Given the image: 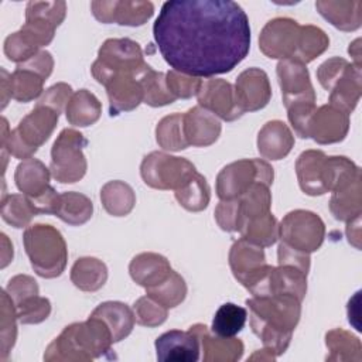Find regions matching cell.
<instances>
[{"label": "cell", "instance_id": "7402d4cb", "mask_svg": "<svg viewBox=\"0 0 362 362\" xmlns=\"http://www.w3.org/2000/svg\"><path fill=\"white\" fill-rule=\"evenodd\" d=\"M129 272L137 284L144 288H151L167 280L174 270L164 256L157 253H140L133 257Z\"/></svg>", "mask_w": 362, "mask_h": 362}, {"label": "cell", "instance_id": "83f0119b", "mask_svg": "<svg viewBox=\"0 0 362 362\" xmlns=\"http://www.w3.org/2000/svg\"><path fill=\"white\" fill-rule=\"evenodd\" d=\"M16 185L28 198H35L45 192L49 187V173L37 158H25L17 165Z\"/></svg>", "mask_w": 362, "mask_h": 362}, {"label": "cell", "instance_id": "d6986e66", "mask_svg": "<svg viewBox=\"0 0 362 362\" xmlns=\"http://www.w3.org/2000/svg\"><path fill=\"white\" fill-rule=\"evenodd\" d=\"M349 129V115L334 107L324 105L313 113L308 122V137H313L320 144L337 143L345 139Z\"/></svg>", "mask_w": 362, "mask_h": 362}, {"label": "cell", "instance_id": "603a6c76", "mask_svg": "<svg viewBox=\"0 0 362 362\" xmlns=\"http://www.w3.org/2000/svg\"><path fill=\"white\" fill-rule=\"evenodd\" d=\"M294 144V137L286 123L280 120L267 122L259 132V153L269 160H280L286 157Z\"/></svg>", "mask_w": 362, "mask_h": 362}, {"label": "cell", "instance_id": "f907efd6", "mask_svg": "<svg viewBox=\"0 0 362 362\" xmlns=\"http://www.w3.org/2000/svg\"><path fill=\"white\" fill-rule=\"evenodd\" d=\"M17 66L34 71L35 74H38L40 76L47 79L49 76V74L52 72L54 61H52V57L48 51H40L37 55H34L33 58L27 59L23 64H18Z\"/></svg>", "mask_w": 362, "mask_h": 362}, {"label": "cell", "instance_id": "f1b7e54d", "mask_svg": "<svg viewBox=\"0 0 362 362\" xmlns=\"http://www.w3.org/2000/svg\"><path fill=\"white\" fill-rule=\"evenodd\" d=\"M65 112L71 124L85 127L93 124L99 119L102 106L93 93L88 92L86 89H81L72 93L66 103Z\"/></svg>", "mask_w": 362, "mask_h": 362}, {"label": "cell", "instance_id": "7a4b0ae2", "mask_svg": "<svg viewBox=\"0 0 362 362\" xmlns=\"http://www.w3.org/2000/svg\"><path fill=\"white\" fill-rule=\"evenodd\" d=\"M300 303L293 294L253 296L246 300L252 329L269 351L281 354L288 346L291 332L300 320Z\"/></svg>", "mask_w": 362, "mask_h": 362}, {"label": "cell", "instance_id": "cb8c5ba5", "mask_svg": "<svg viewBox=\"0 0 362 362\" xmlns=\"http://www.w3.org/2000/svg\"><path fill=\"white\" fill-rule=\"evenodd\" d=\"M315 8L325 20H328L334 27L342 31H354L361 27L362 1L359 0H318L315 1Z\"/></svg>", "mask_w": 362, "mask_h": 362}, {"label": "cell", "instance_id": "4dcf8cb0", "mask_svg": "<svg viewBox=\"0 0 362 362\" xmlns=\"http://www.w3.org/2000/svg\"><path fill=\"white\" fill-rule=\"evenodd\" d=\"M93 212L92 201L79 192H62L58 195L54 215L69 225L85 223Z\"/></svg>", "mask_w": 362, "mask_h": 362}, {"label": "cell", "instance_id": "5b68a950", "mask_svg": "<svg viewBox=\"0 0 362 362\" xmlns=\"http://www.w3.org/2000/svg\"><path fill=\"white\" fill-rule=\"evenodd\" d=\"M88 140L74 129H64L51 150V174L59 182L79 181L86 173L82 148Z\"/></svg>", "mask_w": 362, "mask_h": 362}, {"label": "cell", "instance_id": "f35d334b", "mask_svg": "<svg viewBox=\"0 0 362 362\" xmlns=\"http://www.w3.org/2000/svg\"><path fill=\"white\" fill-rule=\"evenodd\" d=\"M156 139L157 143L165 150L177 151L187 148L188 143L184 136L182 115L174 113L161 119L156 129Z\"/></svg>", "mask_w": 362, "mask_h": 362}, {"label": "cell", "instance_id": "44dd1931", "mask_svg": "<svg viewBox=\"0 0 362 362\" xmlns=\"http://www.w3.org/2000/svg\"><path fill=\"white\" fill-rule=\"evenodd\" d=\"M327 156L320 150H307L300 154L296 163L297 178L301 189L308 195H322L325 188Z\"/></svg>", "mask_w": 362, "mask_h": 362}, {"label": "cell", "instance_id": "8d00e7d4", "mask_svg": "<svg viewBox=\"0 0 362 362\" xmlns=\"http://www.w3.org/2000/svg\"><path fill=\"white\" fill-rule=\"evenodd\" d=\"M329 45V38L327 34L315 25H301L297 52L293 59L303 64L311 62L318 55H321Z\"/></svg>", "mask_w": 362, "mask_h": 362}, {"label": "cell", "instance_id": "ac0fdd59", "mask_svg": "<svg viewBox=\"0 0 362 362\" xmlns=\"http://www.w3.org/2000/svg\"><path fill=\"white\" fill-rule=\"evenodd\" d=\"M198 103L223 120H235L242 116L235 99L233 86L223 79L201 81L197 92Z\"/></svg>", "mask_w": 362, "mask_h": 362}, {"label": "cell", "instance_id": "2e32d148", "mask_svg": "<svg viewBox=\"0 0 362 362\" xmlns=\"http://www.w3.org/2000/svg\"><path fill=\"white\" fill-rule=\"evenodd\" d=\"M235 99L242 115L264 107L272 96V88L264 71L249 68L243 71L235 83Z\"/></svg>", "mask_w": 362, "mask_h": 362}, {"label": "cell", "instance_id": "5bb4252c", "mask_svg": "<svg viewBox=\"0 0 362 362\" xmlns=\"http://www.w3.org/2000/svg\"><path fill=\"white\" fill-rule=\"evenodd\" d=\"M229 264L235 279L250 290L266 273L269 264L264 262L263 247L247 242L236 240L229 252Z\"/></svg>", "mask_w": 362, "mask_h": 362}, {"label": "cell", "instance_id": "6da1fadb", "mask_svg": "<svg viewBox=\"0 0 362 362\" xmlns=\"http://www.w3.org/2000/svg\"><path fill=\"white\" fill-rule=\"evenodd\" d=\"M153 35L173 71L194 78L230 72L250 49L249 18L230 0L165 1Z\"/></svg>", "mask_w": 362, "mask_h": 362}, {"label": "cell", "instance_id": "52a82bcc", "mask_svg": "<svg viewBox=\"0 0 362 362\" xmlns=\"http://www.w3.org/2000/svg\"><path fill=\"white\" fill-rule=\"evenodd\" d=\"M197 173L194 164L181 157L153 151L144 157L140 174L144 182L157 189L181 188Z\"/></svg>", "mask_w": 362, "mask_h": 362}, {"label": "cell", "instance_id": "f546056e", "mask_svg": "<svg viewBox=\"0 0 362 362\" xmlns=\"http://www.w3.org/2000/svg\"><path fill=\"white\" fill-rule=\"evenodd\" d=\"M107 279V269L103 262L95 257H82L71 269L72 283L83 291L99 290Z\"/></svg>", "mask_w": 362, "mask_h": 362}, {"label": "cell", "instance_id": "836d02e7", "mask_svg": "<svg viewBox=\"0 0 362 362\" xmlns=\"http://www.w3.org/2000/svg\"><path fill=\"white\" fill-rule=\"evenodd\" d=\"M242 238L260 247L272 246L279 238V225L272 212L256 216L243 223L239 230Z\"/></svg>", "mask_w": 362, "mask_h": 362}, {"label": "cell", "instance_id": "9a60e30c", "mask_svg": "<svg viewBox=\"0 0 362 362\" xmlns=\"http://www.w3.org/2000/svg\"><path fill=\"white\" fill-rule=\"evenodd\" d=\"M90 8L96 20L109 24L116 23L120 25H143L154 13L151 1H92Z\"/></svg>", "mask_w": 362, "mask_h": 362}, {"label": "cell", "instance_id": "c3c4849f", "mask_svg": "<svg viewBox=\"0 0 362 362\" xmlns=\"http://www.w3.org/2000/svg\"><path fill=\"white\" fill-rule=\"evenodd\" d=\"M215 218L218 225L228 232H235L239 229V204L238 199H222L216 209Z\"/></svg>", "mask_w": 362, "mask_h": 362}, {"label": "cell", "instance_id": "3957f363", "mask_svg": "<svg viewBox=\"0 0 362 362\" xmlns=\"http://www.w3.org/2000/svg\"><path fill=\"white\" fill-rule=\"evenodd\" d=\"M23 243L34 272L45 279L58 277L66 264V245L51 225L37 223L28 226L23 235Z\"/></svg>", "mask_w": 362, "mask_h": 362}, {"label": "cell", "instance_id": "ba28073f", "mask_svg": "<svg viewBox=\"0 0 362 362\" xmlns=\"http://www.w3.org/2000/svg\"><path fill=\"white\" fill-rule=\"evenodd\" d=\"M324 235L325 228L321 218L303 209L288 212L279 226V238L283 243L308 255L321 246Z\"/></svg>", "mask_w": 362, "mask_h": 362}, {"label": "cell", "instance_id": "277c9868", "mask_svg": "<svg viewBox=\"0 0 362 362\" xmlns=\"http://www.w3.org/2000/svg\"><path fill=\"white\" fill-rule=\"evenodd\" d=\"M59 113L48 106L37 105L18 126L10 132L8 137L3 134V148L17 158H30L38 147L51 136Z\"/></svg>", "mask_w": 362, "mask_h": 362}, {"label": "cell", "instance_id": "e0dca14e", "mask_svg": "<svg viewBox=\"0 0 362 362\" xmlns=\"http://www.w3.org/2000/svg\"><path fill=\"white\" fill-rule=\"evenodd\" d=\"M199 344L201 339L192 328L167 331L154 342L157 359L163 362H197L201 351Z\"/></svg>", "mask_w": 362, "mask_h": 362}, {"label": "cell", "instance_id": "9c48e42d", "mask_svg": "<svg viewBox=\"0 0 362 362\" xmlns=\"http://www.w3.org/2000/svg\"><path fill=\"white\" fill-rule=\"evenodd\" d=\"M146 65L137 42L129 38H110L99 48L98 59L92 65V75L100 82L113 72L140 71Z\"/></svg>", "mask_w": 362, "mask_h": 362}, {"label": "cell", "instance_id": "bcb514c9", "mask_svg": "<svg viewBox=\"0 0 362 362\" xmlns=\"http://www.w3.org/2000/svg\"><path fill=\"white\" fill-rule=\"evenodd\" d=\"M349 62L346 59L339 58V57L331 58V59L325 61L324 64H321L317 71V78H318L320 83L322 85V88L327 90H331L334 88V85L337 83V81L342 76Z\"/></svg>", "mask_w": 362, "mask_h": 362}, {"label": "cell", "instance_id": "7dc6e473", "mask_svg": "<svg viewBox=\"0 0 362 362\" xmlns=\"http://www.w3.org/2000/svg\"><path fill=\"white\" fill-rule=\"evenodd\" d=\"M6 293L8 294L14 305H17L23 300L38 294V286L33 277L25 274H18L8 281Z\"/></svg>", "mask_w": 362, "mask_h": 362}, {"label": "cell", "instance_id": "ffe728a7", "mask_svg": "<svg viewBox=\"0 0 362 362\" xmlns=\"http://www.w3.org/2000/svg\"><path fill=\"white\" fill-rule=\"evenodd\" d=\"M182 126L188 146H209L215 143L221 134V123L218 117L199 105L182 115Z\"/></svg>", "mask_w": 362, "mask_h": 362}, {"label": "cell", "instance_id": "60d3db41", "mask_svg": "<svg viewBox=\"0 0 362 362\" xmlns=\"http://www.w3.org/2000/svg\"><path fill=\"white\" fill-rule=\"evenodd\" d=\"M146 291L147 296H150L164 307L173 308L185 298L187 286L184 279L178 273L173 272L170 277L164 280L161 284L151 288H146Z\"/></svg>", "mask_w": 362, "mask_h": 362}, {"label": "cell", "instance_id": "8992f818", "mask_svg": "<svg viewBox=\"0 0 362 362\" xmlns=\"http://www.w3.org/2000/svg\"><path fill=\"white\" fill-rule=\"evenodd\" d=\"M255 182L270 185L273 168L263 160H239L223 167L216 178V194L221 199H235Z\"/></svg>", "mask_w": 362, "mask_h": 362}, {"label": "cell", "instance_id": "484cf974", "mask_svg": "<svg viewBox=\"0 0 362 362\" xmlns=\"http://www.w3.org/2000/svg\"><path fill=\"white\" fill-rule=\"evenodd\" d=\"M90 317H96L107 325L113 342L127 337L134 324L133 311L126 304L119 301H106L99 304Z\"/></svg>", "mask_w": 362, "mask_h": 362}, {"label": "cell", "instance_id": "4316f807", "mask_svg": "<svg viewBox=\"0 0 362 362\" xmlns=\"http://www.w3.org/2000/svg\"><path fill=\"white\" fill-rule=\"evenodd\" d=\"M361 174L332 191L329 209L335 219L351 221L361 215Z\"/></svg>", "mask_w": 362, "mask_h": 362}, {"label": "cell", "instance_id": "f6af8a7d", "mask_svg": "<svg viewBox=\"0 0 362 362\" xmlns=\"http://www.w3.org/2000/svg\"><path fill=\"white\" fill-rule=\"evenodd\" d=\"M165 82H167L168 90L175 98H182V99H188L197 95L201 85V79L180 74L177 71H170L165 75Z\"/></svg>", "mask_w": 362, "mask_h": 362}, {"label": "cell", "instance_id": "b9f144b4", "mask_svg": "<svg viewBox=\"0 0 362 362\" xmlns=\"http://www.w3.org/2000/svg\"><path fill=\"white\" fill-rule=\"evenodd\" d=\"M65 14V1H28L25 7V20H42L55 28L64 21Z\"/></svg>", "mask_w": 362, "mask_h": 362}, {"label": "cell", "instance_id": "8fae6325", "mask_svg": "<svg viewBox=\"0 0 362 362\" xmlns=\"http://www.w3.org/2000/svg\"><path fill=\"white\" fill-rule=\"evenodd\" d=\"M55 27L41 20H25V24L4 41V54L10 61L23 64L37 55L41 47L54 38Z\"/></svg>", "mask_w": 362, "mask_h": 362}, {"label": "cell", "instance_id": "1f68e13d", "mask_svg": "<svg viewBox=\"0 0 362 362\" xmlns=\"http://www.w3.org/2000/svg\"><path fill=\"white\" fill-rule=\"evenodd\" d=\"M246 320V308L233 303H225L216 310L212 320L211 331L215 334V337L219 338H233L243 329Z\"/></svg>", "mask_w": 362, "mask_h": 362}, {"label": "cell", "instance_id": "4fadbf2b", "mask_svg": "<svg viewBox=\"0 0 362 362\" xmlns=\"http://www.w3.org/2000/svg\"><path fill=\"white\" fill-rule=\"evenodd\" d=\"M277 76L287 109L300 103H315V92L305 64L296 59H281L277 64Z\"/></svg>", "mask_w": 362, "mask_h": 362}, {"label": "cell", "instance_id": "d4e9b609", "mask_svg": "<svg viewBox=\"0 0 362 362\" xmlns=\"http://www.w3.org/2000/svg\"><path fill=\"white\" fill-rule=\"evenodd\" d=\"M361 96V66L348 64L342 76L337 81L329 93V105L351 113Z\"/></svg>", "mask_w": 362, "mask_h": 362}, {"label": "cell", "instance_id": "74e56055", "mask_svg": "<svg viewBox=\"0 0 362 362\" xmlns=\"http://www.w3.org/2000/svg\"><path fill=\"white\" fill-rule=\"evenodd\" d=\"M38 212L31 199L24 194H13L3 199L1 218L14 228H24Z\"/></svg>", "mask_w": 362, "mask_h": 362}, {"label": "cell", "instance_id": "7bdbcfd3", "mask_svg": "<svg viewBox=\"0 0 362 362\" xmlns=\"http://www.w3.org/2000/svg\"><path fill=\"white\" fill-rule=\"evenodd\" d=\"M14 307L17 311V318L24 324L41 322L51 313L49 300L45 297H40L38 294L23 300Z\"/></svg>", "mask_w": 362, "mask_h": 362}, {"label": "cell", "instance_id": "ee69618b", "mask_svg": "<svg viewBox=\"0 0 362 362\" xmlns=\"http://www.w3.org/2000/svg\"><path fill=\"white\" fill-rule=\"evenodd\" d=\"M167 318V307L151 298L150 296L140 297L134 304V320L147 327L160 325Z\"/></svg>", "mask_w": 362, "mask_h": 362}, {"label": "cell", "instance_id": "30bf717a", "mask_svg": "<svg viewBox=\"0 0 362 362\" xmlns=\"http://www.w3.org/2000/svg\"><path fill=\"white\" fill-rule=\"evenodd\" d=\"M148 68L150 65H146L140 71H117L107 75L100 82L106 86L110 103V116H116L120 112L133 110L143 102L144 92L140 79Z\"/></svg>", "mask_w": 362, "mask_h": 362}, {"label": "cell", "instance_id": "e575fe53", "mask_svg": "<svg viewBox=\"0 0 362 362\" xmlns=\"http://www.w3.org/2000/svg\"><path fill=\"white\" fill-rule=\"evenodd\" d=\"M44 81L45 79L34 71L17 66L8 81L10 98L18 102H30L41 95Z\"/></svg>", "mask_w": 362, "mask_h": 362}, {"label": "cell", "instance_id": "d6a6232c", "mask_svg": "<svg viewBox=\"0 0 362 362\" xmlns=\"http://www.w3.org/2000/svg\"><path fill=\"white\" fill-rule=\"evenodd\" d=\"M100 199L105 209L113 216L127 215L136 202L132 187L122 181H110L105 184L100 191Z\"/></svg>", "mask_w": 362, "mask_h": 362}, {"label": "cell", "instance_id": "681fc988", "mask_svg": "<svg viewBox=\"0 0 362 362\" xmlns=\"http://www.w3.org/2000/svg\"><path fill=\"white\" fill-rule=\"evenodd\" d=\"M71 96H72L71 86L64 83V82H59V83L51 86L49 89H47L45 93L42 95V98L40 99V102L37 105L48 106V107L57 110L58 113H61L64 105L68 103Z\"/></svg>", "mask_w": 362, "mask_h": 362}, {"label": "cell", "instance_id": "7c38bea8", "mask_svg": "<svg viewBox=\"0 0 362 362\" xmlns=\"http://www.w3.org/2000/svg\"><path fill=\"white\" fill-rule=\"evenodd\" d=\"M301 25L288 17H277L266 23L259 37V48L269 58L293 59L297 52Z\"/></svg>", "mask_w": 362, "mask_h": 362}, {"label": "cell", "instance_id": "ab89813d", "mask_svg": "<svg viewBox=\"0 0 362 362\" xmlns=\"http://www.w3.org/2000/svg\"><path fill=\"white\" fill-rule=\"evenodd\" d=\"M140 82L144 92V103L156 107L175 102L177 98L168 90L165 75L163 72H157L150 66L141 76Z\"/></svg>", "mask_w": 362, "mask_h": 362}, {"label": "cell", "instance_id": "d590c367", "mask_svg": "<svg viewBox=\"0 0 362 362\" xmlns=\"http://www.w3.org/2000/svg\"><path fill=\"white\" fill-rule=\"evenodd\" d=\"M175 198L180 205L188 211L198 212L205 209L211 198L209 185L205 177L195 173L181 188L175 191Z\"/></svg>", "mask_w": 362, "mask_h": 362}]
</instances>
